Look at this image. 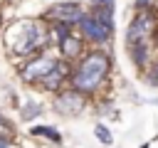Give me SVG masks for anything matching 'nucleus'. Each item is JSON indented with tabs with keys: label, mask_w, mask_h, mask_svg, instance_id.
Instances as JSON below:
<instances>
[{
	"label": "nucleus",
	"mask_w": 158,
	"mask_h": 148,
	"mask_svg": "<svg viewBox=\"0 0 158 148\" xmlns=\"http://www.w3.org/2000/svg\"><path fill=\"white\" fill-rule=\"evenodd\" d=\"M57 52H59V57L62 59H67V62H79L86 52H89V44H86V39L74 30L72 35H67L62 42H57Z\"/></svg>",
	"instance_id": "nucleus-9"
},
{
	"label": "nucleus",
	"mask_w": 158,
	"mask_h": 148,
	"mask_svg": "<svg viewBox=\"0 0 158 148\" xmlns=\"http://www.w3.org/2000/svg\"><path fill=\"white\" fill-rule=\"evenodd\" d=\"M47 25H49V32H52L54 47H57V42H62L67 35H72V32H74V27H69V25H64V22H47Z\"/></svg>",
	"instance_id": "nucleus-14"
},
{
	"label": "nucleus",
	"mask_w": 158,
	"mask_h": 148,
	"mask_svg": "<svg viewBox=\"0 0 158 148\" xmlns=\"http://www.w3.org/2000/svg\"><path fill=\"white\" fill-rule=\"evenodd\" d=\"M30 136L35 138H47L52 146H62V133L57 126H49V123H37V126H30Z\"/></svg>",
	"instance_id": "nucleus-11"
},
{
	"label": "nucleus",
	"mask_w": 158,
	"mask_h": 148,
	"mask_svg": "<svg viewBox=\"0 0 158 148\" xmlns=\"http://www.w3.org/2000/svg\"><path fill=\"white\" fill-rule=\"evenodd\" d=\"M111 69H114V59L109 49H99L91 47L79 62L72 64V76H69V86L81 91L84 96H89L91 101L106 91L109 81H111Z\"/></svg>",
	"instance_id": "nucleus-1"
},
{
	"label": "nucleus",
	"mask_w": 158,
	"mask_h": 148,
	"mask_svg": "<svg viewBox=\"0 0 158 148\" xmlns=\"http://www.w3.org/2000/svg\"><path fill=\"white\" fill-rule=\"evenodd\" d=\"M86 15V7L77 0H67V2H54L49 5L44 12H42V20L44 22H64L69 27L77 30V25L81 22V17Z\"/></svg>",
	"instance_id": "nucleus-6"
},
{
	"label": "nucleus",
	"mask_w": 158,
	"mask_h": 148,
	"mask_svg": "<svg viewBox=\"0 0 158 148\" xmlns=\"http://www.w3.org/2000/svg\"><path fill=\"white\" fill-rule=\"evenodd\" d=\"M114 30H116V27L104 25V22H101L99 17H94L89 10H86V15L81 17V22L77 25V32L86 39V44L99 47V49H106V47L111 44V39H114Z\"/></svg>",
	"instance_id": "nucleus-5"
},
{
	"label": "nucleus",
	"mask_w": 158,
	"mask_h": 148,
	"mask_svg": "<svg viewBox=\"0 0 158 148\" xmlns=\"http://www.w3.org/2000/svg\"><path fill=\"white\" fill-rule=\"evenodd\" d=\"M153 47L158 49V30H156V37H153Z\"/></svg>",
	"instance_id": "nucleus-19"
},
{
	"label": "nucleus",
	"mask_w": 158,
	"mask_h": 148,
	"mask_svg": "<svg viewBox=\"0 0 158 148\" xmlns=\"http://www.w3.org/2000/svg\"><path fill=\"white\" fill-rule=\"evenodd\" d=\"M158 30V10H143V12H133V17L128 20L126 27V47L128 44H141V42H153Z\"/></svg>",
	"instance_id": "nucleus-4"
},
{
	"label": "nucleus",
	"mask_w": 158,
	"mask_h": 148,
	"mask_svg": "<svg viewBox=\"0 0 158 148\" xmlns=\"http://www.w3.org/2000/svg\"><path fill=\"white\" fill-rule=\"evenodd\" d=\"M89 101H91L89 96H84L81 91L67 86V89H62L59 94L52 96V111L59 113V116H64V118H69V116H79V113L89 106Z\"/></svg>",
	"instance_id": "nucleus-7"
},
{
	"label": "nucleus",
	"mask_w": 158,
	"mask_h": 148,
	"mask_svg": "<svg viewBox=\"0 0 158 148\" xmlns=\"http://www.w3.org/2000/svg\"><path fill=\"white\" fill-rule=\"evenodd\" d=\"M40 113H42V104H37V101H25V104L20 106V121H22V123L35 121Z\"/></svg>",
	"instance_id": "nucleus-12"
},
{
	"label": "nucleus",
	"mask_w": 158,
	"mask_h": 148,
	"mask_svg": "<svg viewBox=\"0 0 158 148\" xmlns=\"http://www.w3.org/2000/svg\"><path fill=\"white\" fill-rule=\"evenodd\" d=\"M0 30H2V15H0Z\"/></svg>",
	"instance_id": "nucleus-21"
},
{
	"label": "nucleus",
	"mask_w": 158,
	"mask_h": 148,
	"mask_svg": "<svg viewBox=\"0 0 158 148\" xmlns=\"http://www.w3.org/2000/svg\"><path fill=\"white\" fill-rule=\"evenodd\" d=\"M59 62V54H52V52H42L37 57H30L25 62L17 64V76L22 84H30V86H40V81L54 72Z\"/></svg>",
	"instance_id": "nucleus-3"
},
{
	"label": "nucleus",
	"mask_w": 158,
	"mask_h": 148,
	"mask_svg": "<svg viewBox=\"0 0 158 148\" xmlns=\"http://www.w3.org/2000/svg\"><path fill=\"white\" fill-rule=\"evenodd\" d=\"M86 10H104V12H114L116 10V0H89Z\"/></svg>",
	"instance_id": "nucleus-16"
},
{
	"label": "nucleus",
	"mask_w": 158,
	"mask_h": 148,
	"mask_svg": "<svg viewBox=\"0 0 158 148\" xmlns=\"http://www.w3.org/2000/svg\"><path fill=\"white\" fill-rule=\"evenodd\" d=\"M0 148H12V138H7V136H0Z\"/></svg>",
	"instance_id": "nucleus-18"
},
{
	"label": "nucleus",
	"mask_w": 158,
	"mask_h": 148,
	"mask_svg": "<svg viewBox=\"0 0 158 148\" xmlns=\"http://www.w3.org/2000/svg\"><path fill=\"white\" fill-rule=\"evenodd\" d=\"M138 148H148V143H141V146H138Z\"/></svg>",
	"instance_id": "nucleus-20"
},
{
	"label": "nucleus",
	"mask_w": 158,
	"mask_h": 148,
	"mask_svg": "<svg viewBox=\"0 0 158 148\" xmlns=\"http://www.w3.org/2000/svg\"><path fill=\"white\" fill-rule=\"evenodd\" d=\"M5 44L15 59L25 62L42 52H49V47H54V39L49 25L42 17H32V20L25 17V20H15L5 30Z\"/></svg>",
	"instance_id": "nucleus-2"
},
{
	"label": "nucleus",
	"mask_w": 158,
	"mask_h": 148,
	"mask_svg": "<svg viewBox=\"0 0 158 148\" xmlns=\"http://www.w3.org/2000/svg\"><path fill=\"white\" fill-rule=\"evenodd\" d=\"M94 136H96V141H99L104 148H111V146H114V133H111V128H109L104 121H99V123L94 126Z\"/></svg>",
	"instance_id": "nucleus-13"
},
{
	"label": "nucleus",
	"mask_w": 158,
	"mask_h": 148,
	"mask_svg": "<svg viewBox=\"0 0 158 148\" xmlns=\"http://www.w3.org/2000/svg\"><path fill=\"white\" fill-rule=\"evenodd\" d=\"M141 76H143V81H146L148 86L158 89V57H153V62L148 64V69H146Z\"/></svg>",
	"instance_id": "nucleus-15"
},
{
	"label": "nucleus",
	"mask_w": 158,
	"mask_h": 148,
	"mask_svg": "<svg viewBox=\"0 0 158 148\" xmlns=\"http://www.w3.org/2000/svg\"><path fill=\"white\" fill-rule=\"evenodd\" d=\"M153 42H141V44H128L126 47V54H128V59H131V64L143 74L146 69H148V64L153 62Z\"/></svg>",
	"instance_id": "nucleus-10"
},
{
	"label": "nucleus",
	"mask_w": 158,
	"mask_h": 148,
	"mask_svg": "<svg viewBox=\"0 0 158 148\" xmlns=\"http://www.w3.org/2000/svg\"><path fill=\"white\" fill-rule=\"evenodd\" d=\"M69 76H72V62H67V59L59 57L54 72L47 74V76L40 81V89H42L44 94H52V96H54V94H59L62 89L69 86Z\"/></svg>",
	"instance_id": "nucleus-8"
},
{
	"label": "nucleus",
	"mask_w": 158,
	"mask_h": 148,
	"mask_svg": "<svg viewBox=\"0 0 158 148\" xmlns=\"http://www.w3.org/2000/svg\"><path fill=\"white\" fill-rule=\"evenodd\" d=\"M151 7H156V0H133V12H143Z\"/></svg>",
	"instance_id": "nucleus-17"
}]
</instances>
